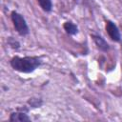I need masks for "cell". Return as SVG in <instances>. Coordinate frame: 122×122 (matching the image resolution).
<instances>
[{"label": "cell", "mask_w": 122, "mask_h": 122, "mask_svg": "<svg viewBox=\"0 0 122 122\" xmlns=\"http://www.w3.org/2000/svg\"><path fill=\"white\" fill-rule=\"evenodd\" d=\"M10 18H11V22L13 24V27L19 35L26 36L29 34V32H30L29 26L27 24L26 19L24 18V16L21 13L13 10L10 13Z\"/></svg>", "instance_id": "cell-2"}, {"label": "cell", "mask_w": 122, "mask_h": 122, "mask_svg": "<svg viewBox=\"0 0 122 122\" xmlns=\"http://www.w3.org/2000/svg\"><path fill=\"white\" fill-rule=\"evenodd\" d=\"M105 29L106 31L109 35V37L114 41V42H120L121 41V34L119 31V29L117 28V26L111 20H107L106 21V25H105Z\"/></svg>", "instance_id": "cell-4"}, {"label": "cell", "mask_w": 122, "mask_h": 122, "mask_svg": "<svg viewBox=\"0 0 122 122\" xmlns=\"http://www.w3.org/2000/svg\"><path fill=\"white\" fill-rule=\"evenodd\" d=\"M28 104L31 108H40L43 105V100L38 97H30L28 100Z\"/></svg>", "instance_id": "cell-8"}, {"label": "cell", "mask_w": 122, "mask_h": 122, "mask_svg": "<svg viewBox=\"0 0 122 122\" xmlns=\"http://www.w3.org/2000/svg\"><path fill=\"white\" fill-rule=\"evenodd\" d=\"M10 64L11 68L22 73H30L42 65V60L38 56H13Z\"/></svg>", "instance_id": "cell-1"}, {"label": "cell", "mask_w": 122, "mask_h": 122, "mask_svg": "<svg viewBox=\"0 0 122 122\" xmlns=\"http://www.w3.org/2000/svg\"><path fill=\"white\" fill-rule=\"evenodd\" d=\"M121 51H122V42H121Z\"/></svg>", "instance_id": "cell-11"}, {"label": "cell", "mask_w": 122, "mask_h": 122, "mask_svg": "<svg viewBox=\"0 0 122 122\" xmlns=\"http://www.w3.org/2000/svg\"><path fill=\"white\" fill-rule=\"evenodd\" d=\"M40 8L45 12H51L52 10V1L51 0H37Z\"/></svg>", "instance_id": "cell-7"}, {"label": "cell", "mask_w": 122, "mask_h": 122, "mask_svg": "<svg viewBox=\"0 0 122 122\" xmlns=\"http://www.w3.org/2000/svg\"><path fill=\"white\" fill-rule=\"evenodd\" d=\"M29 112V109L26 108V106L20 107L17 109L16 112H13L10 115V122H29L30 121V117L27 114Z\"/></svg>", "instance_id": "cell-3"}, {"label": "cell", "mask_w": 122, "mask_h": 122, "mask_svg": "<svg viewBox=\"0 0 122 122\" xmlns=\"http://www.w3.org/2000/svg\"><path fill=\"white\" fill-rule=\"evenodd\" d=\"M73 1H74V2H75V3H78V2H79V1H80V0H73Z\"/></svg>", "instance_id": "cell-10"}, {"label": "cell", "mask_w": 122, "mask_h": 122, "mask_svg": "<svg viewBox=\"0 0 122 122\" xmlns=\"http://www.w3.org/2000/svg\"><path fill=\"white\" fill-rule=\"evenodd\" d=\"M63 29L69 35H75L78 33V28L77 26L72 23L71 21H66L63 24Z\"/></svg>", "instance_id": "cell-6"}, {"label": "cell", "mask_w": 122, "mask_h": 122, "mask_svg": "<svg viewBox=\"0 0 122 122\" xmlns=\"http://www.w3.org/2000/svg\"><path fill=\"white\" fill-rule=\"evenodd\" d=\"M95 46L97 47V49H99L101 51H108L110 50V45L109 43L100 35L98 34H91Z\"/></svg>", "instance_id": "cell-5"}, {"label": "cell", "mask_w": 122, "mask_h": 122, "mask_svg": "<svg viewBox=\"0 0 122 122\" xmlns=\"http://www.w3.org/2000/svg\"><path fill=\"white\" fill-rule=\"evenodd\" d=\"M8 44H9L12 49H14V50L20 49V43H19L17 40H15L14 38H12V37H9V38H8Z\"/></svg>", "instance_id": "cell-9"}]
</instances>
